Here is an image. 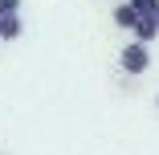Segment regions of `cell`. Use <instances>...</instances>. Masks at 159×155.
<instances>
[{
    "mask_svg": "<svg viewBox=\"0 0 159 155\" xmlns=\"http://www.w3.org/2000/svg\"><path fill=\"white\" fill-rule=\"evenodd\" d=\"M110 21H114L118 29H135V21H139V12L131 8V0H122V4L114 8V16H110Z\"/></svg>",
    "mask_w": 159,
    "mask_h": 155,
    "instance_id": "4",
    "label": "cell"
},
{
    "mask_svg": "<svg viewBox=\"0 0 159 155\" xmlns=\"http://www.w3.org/2000/svg\"><path fill=\"white\" fill-rule=\"evenodd\" d=\"M155 106H159V98H155Z\"/></svg>",
    "mask_w": 159,
    "mask_h": 155,
    "instance_id": "8",
    "label": "cell"
},
{
    "mask_svg": "<svg viewBox=\"0 0 159 155\" xmlns=\"http://www.w3.org/2000/svg\"><path fill=\"white\" fill-rule=\"evenodd\" d=\"M155 21H159V8H155Z\"/></svg>",
    "mask_w": 159,
    "mask_h": 155,
    "instance_id": "7",
    "label": "cell"
},
{
    "mask_svg": "<svg viewBox=\"0 0 159 155\" xmlns=\"http://www.w3.org/2000/svg\"><path fill=\"white\" fill-rule=\"evenodd\" d=\"M131 8H135L139 16H155V8H159V0H131Z\"/></svg>",
    "mask_w": 159,
    "mask_h": 155,
    "instance_id": "5",
    "label": "cell"
},
{
    "mask_svg": "<svg viewBox=\"0 0 159 155\" xmlns=\"http://www.w3.org/2000/svg\"><path fill=\"white\" fill-rule=\"evenodd\" d=\"M131 33H135V41H143V45H151V41L159 37V21H155V16H139Z\"/></svg>",
    "mask_w": 159,
    "mask_h": 155,
    "instance_id": "2",
    "label": "cell"
},
{
    "mask_svg": "<svg viewBox=\"0 0 159 155\" xmlns=\"http://www.w3.org/2000/svg\"><path fill=\"white\" fill-rule=\"evenodd\" d=\"M25 33V21H20V12H12V16H0V41H16Z\"/></svg>",
    "mask_w": 159,
    "mask_h": 155,
    "instance_id": "3",
    "label": "cell"
},
{
    "mask_svg": "<svg viewBox=\"0 0 159 155\" xmlns=\"http://www.w3.org/2000/svg\"><path fill=\"white\" fill-rule=\"evenodd\" d=\"M118 66H122V74H131V78L147 74V66H151V49H147L143 41L122 45V53H118Z\"/></svg>",
    "mask_w": 159,
    "mask_h": 155,
    "instance_id": "1",
    "label": "cell"
},
{
    "mask_svg": "<svg viewBox=\"0 0 159 155\" xmlns=\"http://www.w3.org/2000/svg\"><path fill=\"white\" fill-rule=\"evenodd\" d=\"M12 12H20V0H0V16H12Z\"/></svg>",
    "mask_w": 159,
    "mask_h": 155,
    "instance_id": "6",
    "label": "cell"
}]
</instances>
